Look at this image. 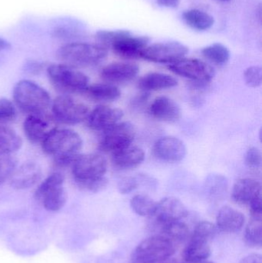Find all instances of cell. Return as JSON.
<instances>
[{"mask_svg":"<svg viewBox=\"0 0 262 263\" xmlns=\"http://www.w3.org/2000/svg\"><path fill=\"white\" fill-rule=\"evenodd\" d=\"M175 246L159 235L143 240L134 250L129 263H162L175 253Z\"/></svg>","mask_w":262,"mask_h":263,"instance_id":"277c9868","label":"cell"},{"mask_svg":"<svg viewBox=\"0 0 262 263\" xmlns=\"http://www.w3.org/2000/svg\"><path fill=\"white\" fill-rule=\"evenodd\" d=\"M11 44L9 42L6 41L4 39L0 37V51L6 50V49H10Z\"/></svg>","mask_w":262,"mask_h":263,"instance_id":"7bdbcfd3","label":"cell"},{"mask_svg":"<svg viewBox=\"0 0 262 263\" xmlns=\"http://www.w3.org/2000/svg\"><path fill=\"white\" fill-rule=\"evenodd\" d=\"M130 205L138 216H150L155 210L156 202L147 195L138 194L131 199Z\"/></svg>","mask_w":262,"mask_h":263,"instance_id":"f546056e","label":"cell"},{"mask_svg":"<svg viewBox=\"0 0 262 263\" xmlns=\"http://www.w3.org/2000/svg\"><path fill=\"white\" fill-rule=\"evenodd\" d=\"M189 214L183 202L175 197H166L156 202L151 218L152 225L159 230L163 226L175 221L183 220Z\"/></svg>","mask_w":262,"mask_h":263,"instance_id":"7c38bea8","label":"cell"},{"mask_svg":"<svg viewBox=\"0 0 262 263\" xmlns=\"http://www.w3.org/2000/svg\"><path fill=\"white\" fill-rule=\"evenodd\" d=\"M83 92L91 100L96 102L115 101L121 97L119 89L115 85L108 83L88 86Z\"/></svg>","mask_w":262,"mask_h":263,"instance_id":"cb8c5ba5","label":"cell"},{"mask_svg":"<svg viewBox=\"0 0 262 263\" xmlns=\"http://www.w3.org/2000/svg\"><path fill=\"white\" fill-rule=\"evenodd\" d=\"M107 55V48L98 43H68L57 51V57L63 64L72 67L94 66L101 63Z\"/></svg>","mask_w":262,"mask_h":263,"instance_id":"7a4b0ae2","label":"cell"},{"mask_svg":"<svg viewBox=\"0 0 262 263\" xmlns=\"http://www.w3.org/2000/svg\"><path fill=\"white\" fill-rule=\"evenodd\" d=\"M153 153L159 160L166 162H178L186 156V147L181 139L174 136H165L156 141Z\"/></svg>","mask_w":262,"mask_h":263,"instance_id":"9a60e30c","label":"cell"},{"mask_svg":"<svg viewBox=\"0 0 262 263\" xmlns=\"http://www.w3.org/2000/svg\"><path fill=\"white\" fill-rule=\"evenodd\" d=\"M183 18L187 26L198 31L207 30L215 23L213 16L198 9L185 11L183 14Z\"/></svg>","mask_w":262,"mask_h":263,"instance_id":"d4e9b609","label":"cell"},{"mask_svg":"<svg viewBox=\"0 0 262 263\" xmlns=\"http://www.w3.org/2000/svg\"><path fill=\"white\" fill-rule=\"evenodd\" d=\"M217 227L225 233H237L245 223V216L241 212L230 206H224L218 212Z\"/></svg>","mask_w":262,"mask_h":263,"instance_id":"7402d4cb","label":"cell"},{"mask_svg":"<svg viewBox=\"0 0 262 263\" xmlns=\"http://www.w3.org/2000/svg\"><path fill=\"white\" fill-rule=\"evenodd\" d=\"M107 161L99 154L78 155L72 164V176L77 185L99 179L107 172Z\"/></svg>","mask_w":262,"mask_h":263,"instance_id":"52a82bcc","label":"cell"},{"mask_svg":"<svg viewBox=\"0 0 262 263\" xmlns=\"http://www.w3.org/2000/svg\"><path fill=\"white\" fill-rule=\"evenodd\" d=\"M188 52L187 46L179 42H165L148 46L141 58L152 63L171 64L185 58Z\"/></svg>","mask_w":262,"mask_h":263,"instance_id":"8fae6325","label":"cell"},{"mask_svg":"<svg viewBox=\"0 0 262 263\" xmlns=\"http://www.w3.org/2000/svg\"><path fill=\"white\" fill-rule=\"evenodd\" d=\"M218 1H220V2H229V1H231V0H218Z\"/></svg>","mask_w":262,"mask_h":263,"instance_id":"f6af8a7d","label":"cell"},{"mask_svg":"<svg viewBox=\"0 0 262 263\" xmlns=\"http://www.w3.org/2000/svg\"><path fill=\"white\" fill-rule=\"evenodd\" d=\"M246 165L252 170H257L261 165V153L256 147H252L248 150L245 157Z\"/></svg>","mask_w":262,"mask_h":263,"instance_id":"8d00e7d4","label":"cell"},{"mask_svg":"<svg viewBox=\"0 0 262 263\" xmlns=\"http://www.w3.org/2000/svg\"><path fill=\"white\" fill-rule=\"evenodd\" d=\"M123 116L124 112L118 108L98 106L89 112L86 120L92 130L103 133L119 123Z\"/></svg>","mask_w":262,"mask_h":263,"instance_id":"5bb4252c","label":"cell"},{"mask_svg":"<svg viewBox=\"0 0 262 263\" xmlns=\"http://www.w3.org/2000/svg\"><path fill=\"white\" fill-rule=\"evenodd\" d=\"M201 53L206 60L216 66H224L230 60L229 49L221 43H214L206 46L201 51Z\"/></svg>","mask_w":262,"mask_h":263,"instance_id":"f1b7e54d","label":"cell"},{"mask_svg":"<svg viewBox=\"0 0 262 263\" xmlns=\"http://www.w3.org/2000/svg\"><path fill=\"white\" fill-rule=\"evenodd\" d=\"M149 114L155 120L173 123L181 118L180 106L167 97H157L149 107Z\"/></svg>","mask_w":262,"mask_h":263,"instance_id":"e0dca14e","label":"cell"},{"mask_svg":"<svg viewBox=\"0 0 262 263\" xmlns=\"http://www.w3.org/2000/svg\"><path fill=\"white\" fill-rule=\"evenodd\" d=\"M52 121L46 114L29 115L23 123V129L27 139L32 143L42 142L51 129ZM54 129V128H53Z\"/></svg>","mask_w":262,"mask_h":263,"instance_id":"ac0fdd59","label":"cell"},{"mask_svg":"<svg viewBox=\"0 0 262 263\" xmlns=\"http://www.w3.org/2000/svg\"><path fill=\"white\" fill-rule=\"evenodd\" d=\"M138 179L135 177H126L119 181L118 189L122 194H128L138 188Z\"/></svg>","mask_w":262,"mask_h":263,"instance_id":"f35d334b","label":"cell"},{"mask_svg":"<svg viewBox=\"0 0 262 263\" xmlns=\"http://www.w3.org/2000/svg\"><path fill=\"white\" fill-rule=\"evenodd\" d=\"M149 42L148 37L132 35L127 31L123 36L115 40L109 48L115 55L121 58L134 60L141 58L142 53L147 47Z\"/></svg>","mask_w":262,"mask_h":263,"instance_id":"4fadbf2b","label":"cell"},{"mask_svg":"<svg viewBox=\"0 0 262 263\" xmlns=\"http://www.w3.org/2000/svg\"><path fill=\"white\" fill-rule=\"evenodd\" d=\"M54 118L66 125H76L87 120L89 108L70 96L63 95L54 100L52 106Z\"/></svg>","mask_w":262,"mask_h":263,"instance_id":"ba28073f","label":"cell"},{"mask_svg":"<svg viewBox=\"0 0 262 263\" xmlns=\"http://www.w3.org/2000/svg\"><path fill=\"white\" fill-rule=\"evenodd\" d=\"M108 183H109V180H108L107 178L103 176V177L99 178V179L83 182V183L78 185V186L80 187L82 190H86V191L98 193V192L104 190L107 186Z\"/></svg>","mask_w":262,"mask_h":263,"instance_id":"74e56055","label":"cell"},{"mask_svg":"<svg viewBox=\"0 0 262 263\" xmlns=\"http://www.w3.org/2000/svg\"><path fill=\"white\" fill-rule=\"evenodd\" d=\"M159 236L175 244L180 243L187 239L189 235V230L187 225L183 220L175 221L166 224L159 229Z\"/></svg>","mask_w":262,"mask_h":263,"instance_id":"484cf974","label":"cell"},{"mask_svg":"<svg viewBox=\"0 0 262 263\" xmlns=\"http://www.w3.org/2000/svg\"><path fill=\"white\" fill-rule=\"evenodd\" d=\"M216 233V227L208 221L200 222L195 227L190 240L209 243V241L215 236Z\"/></svg>","mask_w":262,"mask_h":263,"instance_id":"1f68e13d","label":"cell"},{"mask_svg":"<svg viewBox=\"0 0 262 263\" xmlns=\"http://www.w3.org/2000/svg\"><path fill=\"white\" fill-rule=\"evenodd\" d=\"M139 72L138 65L131 62H116L103 68L100 77L111 84L127 83L133 80Z\"/></svg>","mask_w":262,"mask_h":263,"instance_id":"2e32d148","label":"cell"},{"mask_svg":"<svg viewBox=\"0 0 262 263\" xmlns=\"http://www.w3.org/2000/svg\"><path fill=\"white\" fill-rule=\"evenodd\" d=\"M210 254L209 243L190 240L185 249L183 258L189 263H199L208 259Z\"/></svg>","mask_w":262,"mask_h":263,"instance_id":"83f0119b","label":"cell"},{"mask_svg":"<svg viewBox=\"0 0 262 263\" xmlns=\"http://www.w3.org/2000/svg\"><path fill=\"white\" fill-rule=\"evenodd\" d=\"M261 68L260 66H251L245 71V81L249 87L257 88L261 86Z\"/></svg>","mask_w":262,"mask_h":263,"instance_id":"d590c367","label":"cell"},{"mask_svg":"<svg viewBox=\"0 0 262 263\" xmlns=\"http://www.w3.org/2000/svg\"><path fill=\"white\" fill-rule=\"evenodd\" d=\"M240 263H262L261 256L259 254H256V253L249 255V256L243 258Z\"/></svg>","mask_w":262,"mask_h":263,"instance_id":"60d3db41","label":"cell"},{"mask_svg":"<svg viewBox=\"0 0 262 263\" xmlns=\"http://www.w3.org/2000/svg\"><path fill=\"white\" fill-rule=\"evenodd\" d=\"M43 66L39 63L36 62H31L26 66V71L31 74H38L43 70Z\"/></svg>","mask_w":262,"mask_h":263,"instance_id":"ab89813d","label":"cell"},{"mask_svg":"<svg viewBox=\"0 0 262 263\" xmlns=\"http://www.w3.org/2000/svg\"><path fill=\"white\" fill-rule=\"evenodd\" d=\"M204 263H215V262H204Z\"/></svg>","mask_w":262,"mask_h":263,"instance_id":"bcb514c9","label":"cell"},{"mask_svg":"<svg viewBox=\"0 0 262 263\" xmlns=\"http://www.w3.org/2000/svg\"><path fill=\"white\" fill-rule=\"evenodd\" d=\"M169 69L176 75L201 83H209L215 74L212 66L198 59H181L169 64Z\"/></svg>","mask_w":262,"mask_h":263,"instance_id":"9c48e42d","label":"cell"},{"mask_svg":"<svg viewBox=\"0 0 262 263\" xmlns=\"http://www.w3.org/2000/svg\"><path fill=\"white\" fill-rule=\"evenodd\" d=\"M160 6L168 8H177L180 4V0H156Z\"/></svg>","mask_w":262,"mask_h":263,"instance_id":"b9f144b4","label":"cell"},{"mask_svg":"<svg viewBox=\"0 0 262 263\" xmlns=\"http://www.w3.org/2000/svg\"><path fill=\"white\" fill-rule=\"evenodd\" d=\"M135 136V127L129 122H119L110 129L104 131L100 139V149L113 153L131 145Z\"/></svg>","mask_w":262,"mask_h":263,"instance_id":"30bf717a","label":"cell"},{"mask_svg":"<svg viewBox=\"0 0 262 263\" xmlns=\"http://www.w3.org/2000/svg\"><path fill=\"white\" fill-rule=\"evenodd\" d=\"M126 32L127 30L98 31L95 34V40L98 42V44L109 49L115 40L123 36Z\"/></svg>","mask_w":262,"mask_h":263,"instance_id":"d6a6232c","label":"cell"},{"mask_svg":"<svg viewBox=\"0 0 262 263\" xmlns=\"http://www.w3.org/2000/svg\"><path fill=\"white\" fill-rule=\"evenodd\" d=\"M162 263H183L180 262V261H178V259H166V261H164V262H163Z\"/></svg>","mask_w":262,"mask_h":263,"instance_id":"ee69618b","label":"cell"},{"mask_svg":"<svg viewBox=\"0 0 262 263\" xmlns=\"http://www.w3.org/2000/svg\"><path fill=\"white\" fill-rule=\"evenodd\" d=\"M13 98L16 106L29 115L46 114L51 104L47 91L27 80L17 83L13 89Z\"/></svg>","mask_w":262,"mask_h":263,"instance_id":"3957f363","label":"cell"},{"mask_svg":"<svg viewBox=\"0 0 262 263\" xmlns=\"http://www.w3.org/2000/svg\"><path fill=\"white\" fill-rule=\"evenodd\" d=\"M45 153L52 156L57 165H72L79 155L83 140L78 133L67 129L54 128L42 141Z\"/></svg>","mask_w":262,"mask_h":263,"instance_id":"6da1fadb","label":"cell"},{"mask_svg":"<svg viewBox=\"0 0 262 263\" xmlns=\"http://www.w3.org/2000/svg\"><path fill=\"white\" fill-rule=\"evenodd\" d=\"M16 168V160L9 156L0 158V185L12 176Z\"/></svg>","mask_w":262,"mask_h":263,"instance_id":"836d02e7","label":"cell"},{"mask_svg":"<svg viewBox=\"0 0 262 263\" xmlns=\"http://www.w3.org/2000/svg\"><path fill=\"white\" fill-rule=\"evenodd\" d=\"M145 159V152L136 145H131L112 153L113 165L119 170H131L138 166Z\"/></svg>","mask_w":262,"mask_h":263,"instance_id":"ffe728a7","label":"cell"},{"mask_svg":"<svg viewBox=\"0 0 262 263\" xmlns=\"http://www.w3.org/2000/svg\"><path fill=\"white\" fill-rule=\"evenodd\" d=\"M232 199L236 203L250 205L255 199L261 197V185L251 178L238 179L232 189Z\"/></svg>","mask_w":262,"mask_h":263,"instance_id":"d6986e66","label":"cell"},{"mask_svg":"<svg viewBox=\"0 0 262 263\" xmlns=\"http://www.w3.org/2000/svg\"><path fill=\"white\" fill-rule=\"evenodd\" d=\"M63 184L64 176L61 173H52L35 190V199L48 211H58L63 209L67 200Z\"/></svg>","mask_w":262,"mask_h":263,"instance_id":"5b68a950","label":"cell"},{"mask_svg":"<svg viewBox=\"0 0 262 263\" xmlns=\"http://www.w3.org/2000/svg\"><path fill=\"white\" fill-rule=\"evenodd\" d=\"M245 240L248 245L260 247L262 244L261 218L252 217L245 232Z\"/></svg>","mask_w":262,"mask_h":263,"instance_id":"4dcf8cb0","label":"cell"},{"mask_svg":"<svg viewBox=\"0 0 262 263\" xmlns=\"http://www.w3.org/2000/svg\"><path fill=\"white\" fill-rule=\"evenodd\" d=\"M22 145L21 138L13 129L0 125V156L18 151Z\"/></svg>","mask_w":262,"mask_h":263,"instance_id":"4316f807","label":"cell"},{"mask_svg":"<svg viewBox=\"0 0 262 263\" xmlns=\"http://www.w3.org/2000/svg\"><path fill=\"white\" fill-rule=\"evenodd\" d=\"M49 80L55 88L65 92H83L89 86V78L75 67L53 64L48 67Z\"/></svg>","mask_w":262,"mask_h":263,"instance_id":"8992f818","label":"cell"},{"mask_svg":"<svg viewBox=\"0 0 262 263\" xmlns=\"http://www.w3.org/2000/svg\"><path fill=\"white\" fill-rule=\"evenodd\" d=\"M178 85L175 77L161 72H150L142 77L138 82V87L144 92L171 89Z\"/></svg>","mask_w":262,"mask_h":263,"instance_id":"603a6c76","label":"cell"},{"mask_svg":"<svg viewBox=\"0 0 262 263\" xmlns=\"http://www.w3.org/2000/svg\"><path fill=\"white\" fill-rule=\"evenodd\" d=\"M42 176V170L35 162H27L15 170L11 178V185L17 190L30 188L38 182Z\"/></svg>","mask_w":262,"mask_h":263,"instance_id":"44dd1931","label":"cell"},{"mask_svg":"<svg viewBox=\"0 0 262 263\" xmlns=\"http://www.w3.org/2000/svg\"><path fill=\"white\" fill-rule=\"evenodd\" d=\"M16 118V109L12 102L6 99L0 100V123H7Z\"/></svg>","mask_w":262,"mask_h":263,"instance_id":"e575fe53","label":"cell"}]
</instances>
